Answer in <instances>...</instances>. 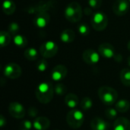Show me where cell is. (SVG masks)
I'll return each instance as SVG.
<instances>
[{"label":"cell","mask_w":130,"mask_h":130,"mask_svg":"<svg viewBox=\"0 0 130 130\" xmlns=\"http://www.w3.org/2000/svg\"><path fill=\"white\" fill-rule=\"evenodd\" d=\"M78 33L82 37H86L90 33V28H89V27L88 26V24H86L85 23H82V24H80L78 25Z\"/></svg>","instance_id":"cell-27"},{"label":"cell","mask_w":130,"mask_h":130,"mask_svg":"<svg viewBox=\"0 0 130 130\" xmlns=\"http://www.w3.org/2000/svg\"><path fill=\"white\" fill-rule=\"evenodd\" d=\"M127 49H128V50L130 52V40L128 42V43H127Z\"/></svg>","instance_id":"cell-37"},{"label":"cell","mask_w":130,"mask_h":130,"mask_svg":"<svg viewBox=\"0 0 130 130\" xmlns=\"http://www.w3.org/2000/svg\"><path fill=\"white\" fill-rule=\"evenodd\" d=\"M68 74V69L64 65H57L51 72V78L55 82H60L64 79Z\"/></svg>","instance_id":"cell-12"},{"label":"cell","mask_w":130,"mask_h":130,"mask_svg":"<svg viewBox=\"0 0 130 130\" xmlns=\"http://www.w3.org/2000/svg\"><path fill=\"white\" fill-rule=\"evenodd\" d=\"M54 87L50 82H42L36 88L35 94L37 101L43 104L50 103L54 95Z\"/></svg>","instance_id":"cell-1"},{"label":"cell","mask_w":130,"mask_h":130,"mask_svg":"<svg viewBox=\"0 0 130 130\" xmlns=\"http://www.w3.org/2000/svg\"><path fill=\"white\" fill-rule=\"evenodd\" d=\"M40 53L46 59L52 58L58 53V46L53 41H46L41 44L40 47Z\"/></svg>","instance_id":"cell-6"},{"label":"cell","mask_w":130,"mask_h":130,"mask_svg":"<svg viewBox=\"0 0 130 130\" xmlns=\"http://www.w3.org/2000/svg\"><path fill=\"white\" fill-rule=\"evenodd\" d=\"M50 17L47 12H40L36 14V17L34 19V23L39 28L45 27L50 22Z\"/></svg>","instance_id":"cell-13"},{"label":"cell","mask_w":130,"mask_h":130,"mask_svg":"<svg viewBox=\"0 0 130 130\" xmlns=\"http://www.w3.org/2000/svg\"><path fill=\"white\" fill-rule=\"evenodd\" d=\"M6 123H7V121H6L5 118L4 117V116L3 115H1L0 116V126L1 127H3L6 124Z\"/></svg>","instance_id":"cell-34"},{"label":"cell","mask_w":130,"mask_h":130,"mask_svg":"<svg viewBox=\"0 0 130 130\" xmlns=\"http://www.w3.org/2000/svg\"><path fill=\"white\" fill-rule=\"evenodd\" d=\"M83 11L81 5L77 2L69 3L65 8V18L72 23H77L82 20Z\"/></svg>","instance_id":"cell-2"},{"label":"cell","mask_w":130,"mask_h":130,"mask_svg":"<svg viewBox=\"0 0 130 130\" xmlns=\"http://www.w3.org/2000/svg\"><path fill=\"white\" fill-rule=\"evenodd\" d=\"M75 39V34L72 29H65L60 34V40L64 43H72Z\"/></svg>","instance_id":"cell-17"},{"label":"cell","mask_w":130,"mask_h":130,"mask_svg":"<svg viewBox=\"0 0 130 130\" xmlns=\"http://www.w3.org/2000/svg\"><path fill=\"white\" fill-rule=\"evenodd\" d=\"M16 5L11 0H5L2 4V11L7 15H11L15 11Z\"/></svg>","instance_id":"cell-19"},{"label":"cell","mask_w":130,"mask_h":130,"mask_svg":"<svg viewBox=\"0 0 130 130\" xmlns=\"http://www.w3.org/2000/svg\"><path fill=\"white\" fill-rule=\"evenodd\" d=\"M114 59H115L117 62H121V61L123 60V56H122L120 54H119V53H117V54H116V56H114Z\"/></svg>","instance_id":"cell-36"},{"label":"cell","mask_w":130,"mask_h":130,"mask_svg":"<svg viewBox=\"0 0 130 130\" xmlns=\"http://www.w3.org/2000/svg\"><path fill=\"white\" fill-rule=\"evenodd\" d=\"M8 111L11 117L16 119H21L25 116V109L22 104L18 102H12L9 104Z\"/></svg>","instance_id":"cell-11"},{"label":"cell","mask_w":130,"mask_h":130,"mask_svg":"<svg viewBox=\"0 0 130 130\" xmlns=\"http://www.w3.org/2000/svg\"><path fill=\"white\" fill-rule=\"evenodd\" d=\"M108 21L109 20L107 14L101 11L95 12L91 18V23L93 28L98 31L104 30L107 27Z\"/></svg>","instance_id":"cell-5"},{"label":"cell","mask_w":130,"mask_h":130,"mask_svg":"<svg viewBox=\"0 0 130 130\" xmlns=\"http://www.w3.org/2000/svg\"><path fill=\"white\" fill-rule=\"evenodd\" d=\"M85 11V14H87V15H91V14H92V10H91V7H86L85 8V10H84Z\"/></svg>","instance_id":"cell-35"},{"label":"cell","mask_w":130,"mask_h":130,"mask_svg":"<svg viewBox=\"0 0 130 130\" xmlns=\"http://www.w3.org/2000/svg\"><path fill=\"white\" fill-rule=\"evenodd\" d=\"M115 108L118 112L120 113H126L127 112L130 108V103L129 101L126 99H122L116 102Z\"/></svg>","instance_id":"cell-20"},{"label":"cell","mask_w":130,"mask_h":130,"mask_svg":"<svg viewBox=\"0 0 130 130\" xmlns=\"http://www.w3.org/2000/svg\"><path fill=\"white\" fill-rule=\"evenodd\" d=\"M120 78L122 84L126 87H130V69L125 68L121 70Z\"/></svg>","instance_id":"cell-21"},{"label":"cell","mask_w":130,"mask_h":130,"mask_svg":"<svg viewBox=\"0 0 130 130\" xmlns=\"http://www.w3.org/2000/svg\"><path fill=\"white\" fill-rule=\"evenodd\" d=\"M98 53L101 56L106 59L114 58L117 53L114 46L109 43H103L98 46Z\"/></svg>","instance_id":"cell-10"},{"label":"cell","mask_w":130,"mask_h":130,"mask_svg":"<svg viewBox=\"0 0 130 130\" xmlns=\"http://www.w3.org/2000/svg\"><path fill=\"white\" fill-rule=\"evenodd\" d=\"M19 27H19V25H18V24L17 22H11L9 24V25H8V31L11 34L15 36L16 33L19 30Z\"/></svg>","instance_id":"cell-30"},{"label":"cell","mask_w":130,"mask_h":130,"mask_svg":"<svg viewBox=\"0 0 130 130\" xmlns=\"http://www.w3.org/2000/svg\"><path fill=\"white\" fill-rule=\"evenodd\" d=\"M92 106H93L92 100L88 97H85V98H82L80 102V107L84 110H88L91 109L92 107Z\"/></svg>","instance_id":"cell-25"},{"label":"cell","mask_w":130,"mask_h":130,"mask_svg":"<svg viewBox=\"0 0 130 130\" xmlns=\"http://www.w3.org/2000/svg\"><path fill=\"white\" fill-rule=\"evenodd\" d=\"M128 1H129V3H130V0H128Z\"/></svg>","instance_id":"cell-39"},{"label":"cell","mask_w":130,"mask_h":130,"mask_svg":"<svg viewBox=\"0 0 130 130\" xmlns=\"http://www.w3.org/2000/svg\"><path fill=\"white\" fill-rule=\"evenodd\" d=\"M92 130H108L110 124L101 117H95L91 122Z\"/></svg>","instance_id":"cell-15"},{"label":"cell","mask_w":130,"mask_h":130,"mask_svg":"<svg viewBox=\"0 0 130 130\" xmlns=\"http://www.w3.org/2000/svg\"><path fill=\"white\" fill-rule=\"evenodd\" d=\"M102 0H88V5L93 9H98L101 7Z\"/></svg>","instance_id":"cell-32"},{"label":"cell","mask_w":130,"mask_h":130,"mask_svg":"<svg viewBox=\"0 0 130 130\" xmlns=\"http://www.w3.org/2000/svg\"><path fill=\"white\" fill-rule=\"evenodd\" d=\"M85 120L83 113L78 110H72L66 115V121L68 125L72 129L80 128Z\"/></svg>","instance_id":"cell-4"},{"label":"cell","mask_w":130,"mask_h":130,"mask_svg":"<svg viewBox=\"0 0 130 130\" xmlns=\"http://www.w3.org/2000/svg\"><path fill=\"white\" fill-rule=\"evenodd\" d=\"M65 104L66 106H68L69 108L74 109L75 108L78 104H79V100L77 95L72 93H69L66 95L65 97Z\"/></svg>","instance_id":"cell-18"},{"label":"cell","mask_w":130,"mask_h":130,"mask_svg":"<svg viewBox=\"0 0 130 130\" xmlns=\"http://www.w3.org/2000/svg\"><path fill=\"white\" fill-rule=\"evenodd\" d=\"M129 2L128 0H117L113 5V11L117 16L125 15L129 9Z\"/></svg>","instance_id":"cell-8"},{"label":"cell","mask_w":130,"mask_h":130,"mask_svg":"<svg viewBox=\"0 0 130 130\" xmlns=\"http://www.w3.org/2000/svg\"><path fill=\"white\" fill-rule=\"evenodd\" d=\"M127 62H128V65H129V66L130 67V56L128 57V59H127Z\"/></svg>","instance_id":"cell-38"},{"label":"cell","mask_w":130,"mask_h":130,"mask_svg":"<svg viewBox=\"0 0 130 130\" xmlns=\"http://www.w3.org/2000/svg\"><path fill=\"white\" fill-rule=\"evenodd\" d=\"M32 126H33V124L30 120H25L20 123L19 130H30L32 128Z\"/></svg>","instance_id":"cell-31"},{"label":"cell","mask_w":130,"mask_h":130,"mask_svg":"<svg viewBox=\"0 0 130 130\" xmlns=\"http://www.w3.org/2000/svg\"><path fill=\"white\" fill-rule=\"evenodd\" d=\"M3 73L5 77L10 79H16L21 75L22 70L19 65L14 62H10L5 65Z\"/></svg>","instance_id":"cell-7"},{"label":"cell","mask_w":130,"mask_h":130,"mask_svg":"<svg viewBox=\"0 0 130 130\" xmlns=\"http://www.w3.org/2000/svg\"><path fill=\"white\" fill-rule=\"evenodd\" d=\"M98 96L104 104L106 106H111L117 102L118 93L111 87L102 86L98 89Z\"/></svg>","instance_id":"cell-3"},{"label":"cell","mask_w":130,"mask_h":130,"mask_svg":"<svg viewBox=\"0 0 130 130\" xmlns=\"http://www.w3.org/2000/svg\"><path fill=\"white\" fill-rule=\"evenodd\" d=\"M83 60L88 65H95L100 60V54L93 49H86L82 53Z\"/></svg>","instance_id":"cell-9"},{"label":"cell","mask_w":130,"mask_h":130,"mask_svg":"<svg viewBox=\"0 0 130 130\" xmlns=\"http://www.w3.org/2000/svg\"><path fill=\"white\" fill-rule=\"evenodd\" d=\"M67 91H68L67 87L65 85L62 84V83L56 84V86H55V88H54L55 93L57 95H59V96H63V95H65L67 93Z\"/></svg>","instance_id":"cell-26"},{"label":"cell","mask_w":130,"mask_h":130,"mask_svg":"<svg viewBox=\"0 0 130 130\" xmlns=\"http://www.w3.org/2000/svg\"><path fill=\"white\" fill-rule=\"evenodd\" d=\"M33 126L36 130H46L50 126V121L45 117H39L34 120Z\"/></svg>","instance_id":"cell-14"},{"label":"cell","mask_w":130,"mask_h":130,"mask_svg":"<svg viewBox=\"0 0 130 130\" xmlns=\"http://www.w3.org/2000/svg\"><path fill=\"white\" fill-rule=\"evenodd\" d=\"M24 56L27 60L34 61L38 57V53L35 48L30 47V48H27L25 50V51L24 53Z\"/></svg>","instance_id":"cell-23"},{"label":"cell","mask_w":130,"mask_h":130,"mask_svg":"<svg viewBox=\"0 0 130 130\" xmlns=\"http://www.w3.org/2000/svg\"><path fill=\"white\" fill-rule=\"evenodd\" d=\"M117 110L116 108H108L105 111V116L110 120H113L117 116Z\"/></svg>","instance_id":"cell-29"},{"label":"cell","mask_w":130,"mask_h":130,"mask_svg":"<svg viewBox=\"0 0 130 130\" xmlns=\"http://www.w3.org/2000/svg\"><path fill=\"white\" fill-rule=\"evenodd\" d=\"M37 69L40 72H45L48 69V62L46 59H43L37 62Z\"/></svg>","instance_id":"cell-28"},{"label":"cell","mask_w":130,"mask_h":130,"mask_svg":"<svg viewBox=\"0 0 130 130\" xmlns=\"http://www.w3.org/2000/svg\"><path fill=\"white\" fill-rule=\"evenodd\" d=\"M113 130H130V121L126 117L117 118L113 124Z\"/></svg>","instance_id":"cell-16"},{"label":"cell","mask_w":130,"mask_h":130,"mask_svg":"<svg viewBox=\"0 0 130 130\" xmlns=\"http://www.w3.org/2000/svg\"><path fill=\"white\" fill-rule=\"evenodd\" d=\"M13 41H14V43L20 48H24L27 45V38L24 36L21 35V34H16L15 36H14Z\"/></svg>","instance_id":"cell-24"},{"label":"cell","mask_w":130,"mask_h":130,"mask_svg":"<svg viewBox=\"0 0 130 130\" xmlns=\"http://www.w3.org/2000/svg\"><path fill=\"white\" fill-rule=\"evenodd\" d=\"M11 40V34L8 31L2 30L0 32V45L2 47L7 46Z\"/></svg>","instance_id":"cell-22"},{"label":"cell","mask_w":130,"mask_h":130,"mask_svg":"<svg viewBox=\"0 0 130 130\" xmlns=\"http://www.w3.org/2000/svg\"><path fill=\"white\" fill-rule=\"evenodd\" d=\"M37 109L34 107H31L29 108V110H28V115L31 117H35L37 115Z\"/></svg>","instance_id":"cell-33"}]
</instances>
